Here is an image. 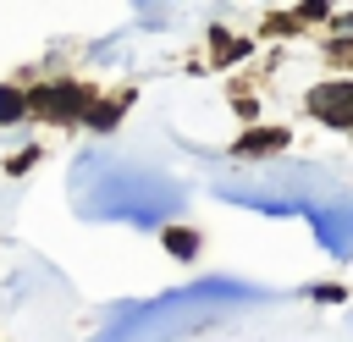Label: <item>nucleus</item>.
<instances>
[{"instance_id":"obj_6","label":"nucleus","mask_w":353,"mask_h":342,"mask_svg":"<svg viewBox=\"0 0 353 342\" xmlns=\"http://www.w3.org/2000/svg\"><path fill=\"white\" fill-rule=\"evenodd\" d=\"M165 248H171L176 259H193V254H199V232H188V226H165Z\"/></svg>"},{"instance_id":"obj_1","label":"nucleus","mask_w":353,"mask_h":342,"mask_svg":"<svg viewBox=\"0 0 353 342\" xmlns=\"http://www.w3.org/2000/svg\"><path fill=\"white\" fill-rule=\"evenodd\" d=\"M28 110L44 116V121L72 127V121H88V110H94V88H88V83H44V88L28 94Z\"/></svg>"},{"instance_id":"obj_4","label":"nucleus","mask_w":353,"mask_h":342,"mask_svg":"<svg viewBox=\"0 0 353 342\" xmlns=\"http://www.w3.org/2000/svg\"><path fill=\"white\" fill-rule=\"evenodd\" d=\"M127 105H132V88H116L105 105H94V110H88V127H94V132H110V127H116V116H121Z\"/></svg>"},{"instance_id":"obj_8","label":"nucleus","mask_w":353,"mask_h":342,"mask_svg":"<svg viewBox=\"0 0 353 342\" xmlns=\"http://www.w3.org/2000/svg\"><path fill=\"white\" fill-rule=\"evenodd\" d=\"M292 17H298V28H309V22H325V17H331V11H325V6H298V11H292Z\"/></svg>"},{"instance_id":"obj_10","label":"nucleus","mask_w":353,"mask_h":342,"mask_svg":"<svg viewBox=\"0 0 353 342\" xmlns=\"http://www.w3.org/2000/svg\"><path fill=\"white\" fill-rule=\"evenodd\" d=\"M232 110H237V116H254L259 105H254V94H237V99H232Z\"/></svg>"},{"instance_id":"obj_2","label":"nucleus","mask_w":353,"mask_h":342,"mask_svg":"<svg viewBox=\"0 0 353 342\" xmlns=\"http://www.w3.org/2000/svg\"><path fill=\"white\" fill-rule=\"evenodd\" d=\"M309 116H320L325 127H353V77H336V83H320L303 94Z\"/></svg>"},{"instance_id":"obj_7","label":"nucleus","mask_w":353,"mask_h":342,"mask_svg":"<svg viewBox=\"0 0 353 342\" xmlns=\"http://www.w3.org/2000/svg\"><path fill=\"white\" fill-rule=\"evenodd\" d=\"M28 110V94H17V88H0V121H17Z\"/></svg>"},{"instance_id":"obj_3","label":"nucleus","mask_w":353,"mask_h":342,"mask_svg":"<svg viewBox=\"0 0 353 342\" xmlns=\"http://www.w3.org/2000/svg\"><path fill=\"white\" fill-rule=\"evenodd\" d=\"M232 149H237L243 160H248V154H276V149H287V127H254V132L237 138Z\"/></svg>"},{"instance_id":"obj_5","label":"nucleus","mask_w":353,"mask_h":342,"mask_svg":"<svg viewBox=\"0 0 353 342\" xmlns=\"http://www.w3.org/2000/svg\"><path fill=\"white\" fill-rule=\"evenodd\" d=\"M243 55H248V44H243L237 33H215V39H210V61H215V66H232V61H243Z\"/></svg>"},{"instance_id":"obj_9","label":"nucleus","mask_w":353,"mask_h":342,"mask_svg":"<svg viewBox=\"0 0 353 342\" xmlns=\"http://www.w3.org/2000/svg\"><path fill=\"white\" fill-rule=\"evenodd\" d=\"M325 55H331L336 66H353V44H347V39H336V44H325Z\"/></svg>"}]
</instances>
